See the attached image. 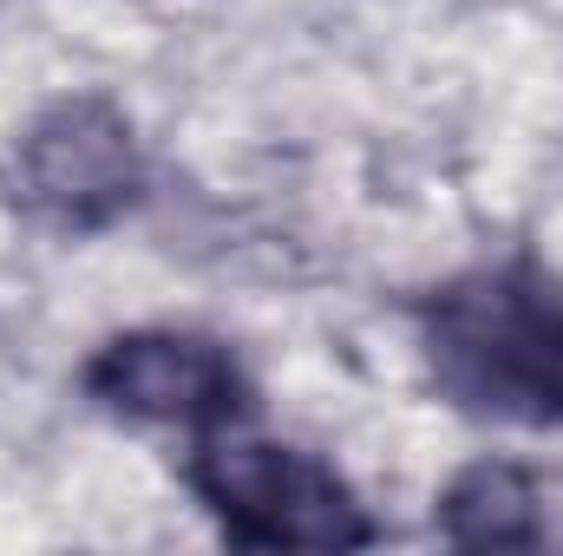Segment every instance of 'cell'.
<instances>
[{
  "instance_id": "2",
  "label": "cell",
  "mask_w": 563,
  "mask_h": 556,
  "mask_svg": "<svg viewBox=\"0 0 563 556\" xmlns=\"http://www.w3.org/2000/svg\"><path fill=\"white\" fill-rule=\"evenodd\" d=\"M184 485L217 518L236 551H367L380 524L367 518L361 491L321 458L288 438H263L243 425L190 438Z\"/></svg>"
},
{
  "instance_id": "4",
  "label": "cell",
  "mask_w": 563,
  "mask_h": 556,
  "mask_svg": "<svg viewBox=\"0 0 563 556\" xmlns=\"http://www.w3.org/2000/svg\"><path fill=\"white\" fill-rule=\"evenodd\" d=\"M79 393L119 425H164L190 438L256 413V380L236 347L203 327H125L99 341L79 367Z\"/></svg>"
},
{
  "instance_id": "5",
  "label": "cell",
  "mask_w": 563,
  "mask_h": 556,
  "mask_svg": "<svg viewBox=\"0 0 563 556\" xmlns=\"http://www.w3.org/2000/svg\"><path fill=\"white\" fill-rule=\"evenodd\" d=\"M432 531L452 551H544L551 544L544 478L518 458H472L432 498Z\"/></svg>"
},
{
  "instance_id": "3",
  "label": "cell",
  "mask_w": 563,
  "mask_h": 556,
  "mask_svg": "<svg viewBox=\"0 0 563 556\" xmlns=\"http://www.w3.org/2000/svg\"><path fill=\"white\" fill-rule=\"evenodd\" d=\"M144 184L139 125L106 92H59L0 144V203L59 243L119 230L144 203Z\"/></svg>"
},
{
  "instance_id": "1",
  "label": "cell",
  "mask_w": 563,
  "mask_h": 556,
  "mask_svg": "<svg viewBox=\"0 0 563 556\" xmlns=\"http://www.w3.org/2000/svg\"><path fill=\"white\" fill-rule=\"evenodd\" d=\"M432 393L465 419L563 432V281L538 256L472 263L413 301Z\"/></svg>"
}]
</instances>
